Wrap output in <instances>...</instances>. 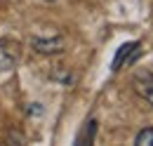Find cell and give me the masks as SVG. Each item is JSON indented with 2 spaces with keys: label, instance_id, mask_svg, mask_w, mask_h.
<instances>
[{
  "label": "cell",
  "instance_id": "obj_2",
  "mask_svg": "<svg viewBox=\"0 0 153 146\" xmlns=\"http://www.w3.org/2000/svg\"><path fill=\"white\" fill-rule=\"evenodd\" d=\"M33 50L40 52V54H57L64 50V38H47V40H42V38H36L33 40Z\"/></svg>",
  "mask_w": 153,
  "mask_h": 146
},
{
  "label": "cell",
  "instance_id": "obj_4",
  "mask_svg": "<svg viewBox=\"0 0 153 146\" xmlns=\"http://www.w3.org/2000/svg\"><path fill=\"white\" fill-rule=\"evenodd\" d=\"M14 66H17V52H12V50L0 45V73L12 71Z\"/></svg>",
  "mask_w": 153,
  "mask_h": 146
},
{
  "label": "cell",
  "instance_id": "obj_6",
  "mask_svg": "<svg viewBox=\"0 0 153 146\" xmlns=\"http://www.w3.org/2000/svg\"><path fill=\"white\" fill-rule=\"evenodd\" d=\"M94 132H97V123H94V120H90V123H87V130H85V134L78 137V144H92Z\"/></svg>",
  "mask_w": 153,
  "mask_h": 146
},
{
  "label": "cell",
  "instance_id": "obj_1",
  "mask_svg": "<svg viewBox=\"0 0 153 146\" xmlns=\"http://www.w3.org/2000/svg\"><path fill=\"white\" fill-rule=\"evenodd\" d=\"M139 54H141V42H125V45L118 50L115 59H113V71H120L125 61H127V64H132Z\"/></svg>",
  "mask_w": 153,
  "mask_h": 146
},
{
  "label": "cell",
  "instance_id": "obj_3",
  "mask_svg": "<svg viewBox=\"0 0 153 146\" xmlns=\"http://www.w3.org/2000/svg\"><path fill=\"white\" fill-rule=\"evenodd\" d=\"M134 92L153 106V73L137 75V78H134Z\"/></svg>",
  "mask_w": 153,
  "mask_h": 146
},
{
  "label": "cell",
  "instance_id": "obj_5",
  "mask_svg": "<svg viewBox=\"0 0 153 146\" xmlns=\"http://www.w3.org/2000/svg\"><path fill=\"white\" fill-rule=\"evenodd\" d=\"M134 144H137V146H153V127H146V130H141V132L137 134Z\"/></svg>",
  "mask_w": 153,
  "mask_h": 146
},
{
  "label": "cell",
  "instance_id": "obj_7",
  "mask_svg": "<svg viewBox=\"0 0 153 146\" xmlns=\"http://www.w3.org/2000/svg\"><path fill=\"white\" fill-rule=\"evenodd\" d=\"M45 2H57V0H45Z\"/></svg>",
  "mask_w": 153,
  "mask_h": 146
}]
</instances>
